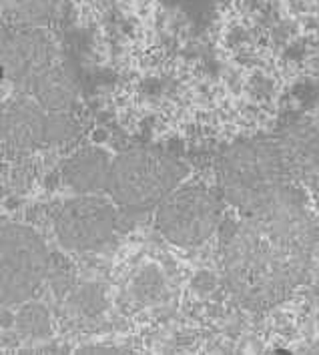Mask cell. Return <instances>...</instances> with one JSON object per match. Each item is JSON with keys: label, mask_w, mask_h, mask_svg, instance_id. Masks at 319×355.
<instances>
[{"label": "cell", "mask_w": 319, "mask_h": 355, "mask_svg": "<svg viewBox=\"0 0 319 355\" xmlns=\"http://www.w3.org/2000/svg\"><path fill=\"white\" fill-rule=\"evenodd\" d=\"M313 247L316 227L291 193L275 205L243 215L231 231L223 247L227 285L247 307H273L303 281Z\"/></svg>", "instance_id": "1"}, {"label": "cell", "mask_w": 319, "mask_h": 355, "mask_svg": "<svg viewBox=\"0 0 319 355\" xmlns=\"http://www.w3.org/2000/svg\"><path fill=\"white\" fill-rule=\"evenodd\" d=\"M217 183L229 205L251 215L295 193L277 141L249 139L227 147L217 161Z\"/></svg>", "instance_id": "2"}, {"label": "cell", "mask_w": 319, "mask_h": 355, "mask_svg": "<svg viewBox=\"0 0 319 355\" xmlns=\"http://www.w3.org/2000/svg\"><path fill=\"white\" fill-rule=\"evenodd\" d=\"M185 175V165L167 150L131 147L113 159L107 193L123 211H157L175 189L183 185Z\"/></svg>", "instance_id": "3"}, {"label": "cell", "mask_w": 319, "mask_h": 355, "mask_svg": "<svg viewBox=\"0 0 319 355\" xmlns=\"http://www.w3.org/2000/svg\"><path fill=\"white\" fill-rule=\"evenodd\" d=\"M51 269V253L35 229L4 223L0 229V301L22 305L38 293Z\"/></svg>", "instance_id": "4"}, {"label": "cell", "mask_w": 319, "mask_h": 355, "mask_svg": "<svg viewBox=\"0 0 319 355\" xmlns=\"http://www.w3.org/2000/svg\"><path fill=\"white\" fill-rule=\"evenodd\" d=\"M223 209L217 195L201 185H181L157 207V231L177 247L209 241L221 225Z\"/></svg>", "instance_id": "5"}, {"label": "cell", "mask_w": 319, "mask_h": 355, "mask_svg": "<svg viewBox=\"0 0 319 355\" xmlns=\"http://www.w3.org/2000/svg\"><path fill=\"white\" fill-rule=\"evenodd\" d=\"M113 199L101 195H76L60 207L55 219L58 243L69 251H94L107 245L117 229Z\"/></svg>", "instance_id": "6"}, {"label": "cell", "mask_w": 319, "mask_h": 355, "mask_svg": "<svg viewBox=\"0 0 319 355\" xmlns=\"http://www.w3.org/2000/svg\"><path fill=\"white\" fill-rule=\"evenodd\" d=\"M49 114L38 103L15 101L2 112V143L12 150L37 149L46 145Z\"/></svg>", "instance_id": "7"}, {"label": "cell", "mask_w": 319, "mask_h": 355, "mask_svg": "<svg viewBox=\"0 0 319 355\" xmlns=\"http://www.w3.org/2000/svg\"><path fill=\"white\" fill-rule=\"evenodd\" d=\"M113 159L98 147H83L62 165V181L76 195H98L109 187Z\"/></svg>", "instance_id": "8"}, {"label": "cell", "mask_w": 319, "mask_h": 355, "mask_svg": "<svg viewBox=\"0 0 319 355\" xmlns=\"http://www.w3.org/2000/svg\"><path fill=\"white\" fill-rule=\"evenodd\" d=\"M289 179L303 183L319 181V135L307 127H295L283 132L277 141Z\"/></svg>", "instance_id": "9"}, {"label": "cell", "mask_w": 319, "mask_h": 355, "mask_svg": "<svg viewBox=\"0 0 319 355\" xmlns=\"http://www.w3.org/2000/svg\"><path fill=\"white\" fill-rule=\"evenodd\" d=\"M37 103L51 112H67L76 96L75 80L62 71H44L35 80Z\"/></svg>", "instance_id": "10"}, {"label": "cell", "mask_w": 319, "mask_h": 355, "mask_svg": "<svg viewBox=\"0 0 319 355\" xmlns=\"http://www.w3.org/2000/svg\"><path fill=\"white\" fill-rule=\"evenodd\" d=\"M46 62V46L42 40L20 38L10 46V56L6 58V67L12 69L15 76H35L44 73L42 64Z\"/></svg>", "instance_id": "11"}, {"label": "cell", "mask_w": 319, "mask_h": 355, "mask_svg": "<svg viewBox=\"0 0 319 355\" xmlns=\"http://www.w3.org/2000/svg\"><path fill=\"white\" fill-rule=\"evenodd\" d=\"M51 313L44 305L35 303V301H26L22 303L17 313V327L24 337H33V339H40V337L51 334Z\"/></svg>", "instance_id": "12"}, {"label": "cell", "mask_w": 319, "mask_h": 355, "mask_svg": "<svg viewBox=\"0 0 319 355\" xmlns=\"http://www.w3.org/2000/svg\"><path fill=\"white\" fill-rule=\"evenodd\" d=\"M76 135V123L67 112H53L49 114V132H46V145H58L64 141H71Z\"/></svg>", "instance_id": "13"}]
</instances>
